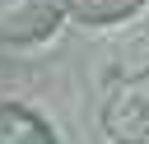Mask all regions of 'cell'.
<instances>
[{
  "mask_svg": "<svg viewBox=\"0 0 149 144\" xmlns=\"http://www.w3.org/2000/svg\"><path fill=\"white\" fill-rule=\"evenodd\" d=\"M56 5H61V14H70L79 23H121L144 0H56Z\"/></svg>",
  "mask_w": 149,
  "mask_h": 144,
  "instance_id": "obj_4",
  "label": "cell"
},
{
  "mask_svg": "<svg viewBox=\"0 0 149 144\" xmlns=\"http://www.w3.org/2000/svg\"><path fill=\"white\" fill-rule=\"evenodd\" d=\"M0 144H56V135L37 111L19 102H0Z\"/></svg>",
  "mask_w": 149,
  "mask_h": 144,
  "instance_id": "obj_3",
  "label": "cell"
},
{
  "mask_svg": "<svg viewBox=\"0 0 149 144\" xmlns=\"http://www.w3.org/2000/svg\"><path fill=\"white\" fill-rule=\"evenodd\" d=\"M102 130L112 144H149V70H135L107 88Z\"/></svg>",
  "mask_w": 149,
  "mask_h": 144,
  "instance_id": "obj_1",
  "label": "cell"
},
{
  "mask_svg": "<svg viewBox=\"0 0 149 144\" xmlns=\"http://www.w3.org/2000/svg\"><path fill=\"white\" fill-rule=\"evenodd\" d=\"M61 23L56 0H0V42H42Z\"/></svg>",
  "mask_w": 149,
  "mask_h": 144,
  "instance_id": "obj_2",
  "label": "cell"
}]
</instances>
